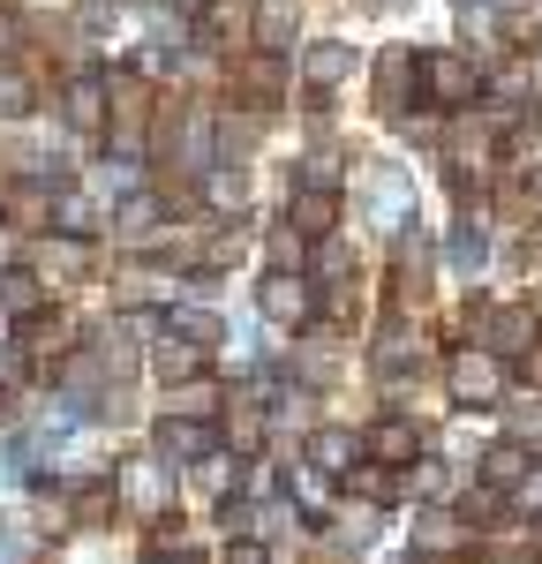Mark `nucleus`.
<instances>
[{"label": "nucleus", "instance_id": "nucleus-1", "mask_svg": "<svg viewBox=\"0 0 542 564\" xmlns=\"http://www.w3.org/2000/svg\"><path fill=\"white\" fill-rule=\"evenodd\" d=\"M452 399H467V406H497V399H505V369H497V354H483V347L452 354Z\"/></svg>", "mask_w": 542, "mask_h": 564}, {"label": "nucleus", "instance_id": "nucleus-2", "mask_svg": "<svg viewBox=\"0 0 542 564\" xmlns=\"http://www.w3.org/2000/svg\"><path fill=\"white\" fill-rule=\"evenodd\" d=\"M264 316H271V324H286V332L316 324V294H310V279H294V271H271V279H264Z\"/></svg>", "mask_w": 542, "mask_h": 564}, {"label": "nucleus", "instance_id": "nucleus-3", "mask_svg": "<svg viewBox=\"0 0 542 564\" xmlns=\"http://www.w3.org/2000/svg\"><path fill=\"white\" fill-rule=\"evenodd\" d=\"M121 497H129V512H159V505L174 497V467H166V452H159V459H129V467H121Z\"/></svg>", "mask_w": 542, "mask_h": 564}, {"label": "nucleus", "instance_id": "nucleus-4", "mask_svg": "<svg viewBox=\"0 0 542 564\" xmlns=\"http://www.w3.org/2000/svg\"><path fill=\"white\" fill-rule=\"evenodd\" d=\"M414 76H422V90H430L437 106H459V98H475V90H483V76H475L467 61H445V53H437V61H422Z\"/></svg>", "mask_w": 542, "mask_h": 564}, {"label": "nucleus", "instance_id": "nucleus-5", "mask_svg": "<svg viewBox=\"0 0 542 564\" xmlns=\"http://www.w3.org/2000/svg\"><path fill=\"white\" fill-rule=\"evenodd\" d=\"M406 212H414V188H406L400 166H384V174L369 181V218L377 226H406Z\"/></svg>", "mask_w": 542, "mask_h": 564}, {"label": "nucleus", "instance_id": "nucleus-6", "mask_svg": "<svg viewBox=\"0 0 542 564\" xmlns=\"http://www.w3.org/2000/svg\"><path fill=\"white\" fill-rule=\"evenodd\" d=\"M0 308H8L15 324H23V316H39V308H45V279L31 271V263H15V271L0 279Z\"/></svg>", "mask_w": 542, "mask_h": 564}, {"label": "nucleus", "instance_id": "nucleus-7", "mask_svg": "<svg viewBox=\"0 0 542 564\" xmlns=\"http://www.w3.org/2000/svg\"><path fill=\"white\" fill-rule=\"evenodd\" d=\"M528 339H535V324H528L520 308H497V316H483V354H528Z\"/></svg>", "mask_w": 542, "mask_h": 564}, {"label": "nucleus", "instance_id": "nucleus-8", "mask_svg": "<svg viewBox=\"0 0 542 564\" xmlns=\"http://www.w3.org/2000/svg\"><path fill=\"white\" fill-rule=\"evenodd\" d=\"M159 452H174V459H212V452H219V436L212 430H196V422H166V430H159Z\"/></svg>", "mask_w": 542, "mask_h": 564}, {"label": "nucleus", "instance_id": "nucleus-9", "mask_svg": "<svg viewBox=\"0 0 542 564\" xmlns=\"http://www.w3.org/2000/svg\"><path fill=\"white\" fill-rule=\"evenodd\" d=\"M302 68H310V84L316 90H332V84H347V68H355V45H310V61H302Z\"/></svg>", "mask_w": 542, "mask_h": 564}, {"label": "nucleus", "instance_id": "nucleus-10", "mask_svg": "<svg viewBox=\"0 0 542 564\" xmlns=\"http://www.w3.org/2000/svg\"><path fill=\"white\" fill-rule=\"evenodd\" d=\"M369 452L400 467V459H414V452H422V430H414V422H377V430H369Z\"/></svg>", "mask_w": 542, "mask_h": 564}, {"label": "nucleus", "instance_id": "nucleus-11", "mask_svg": "<svg viewBox=\"0 0 542 564\" xmlns=\"http://www.w3.org/2000/svg\"><path fill=\"white\" fill-rule=\"evenodd\" d=\"M68 121H76V129H98V121H106V90H98V76H76V84H68Z\"/></svg>", "mask_w": 542, "mask_h": 564}, {"label": "nucleus", "instance_id": "nucleus-12", "mask_svg": "<svg viewBox=\"0 0 542 564\" xmlns=\"http://www.w3.org/2000/svg\"><path fill=\"white\" fill-rule=\"evenodd\" d=\"M347 459H355V436L316 430V444H310V467H316V475H347Z\"/></svg>", "mask_w": 542, "mask_h": 564}, {"label": "nucleus", "instance_id": "nucleus-13", "mask_svg": "<svg viewBox=\"0 0 542 564\" xmlns=\"http://www.w3.org/2000/svg\"><path fill=\"white\" fill-rule=\"evenodd\" d=\"M257 39H264V53H279V45L294 39V0H264L257 8Z\"/></svg>", "mask_w": 542, "mask_h": 564}, {"label": "nucleus", "instance_id": "nucleus-14", "mask_svg": "<svg viewBox=\"0 0 542 564\" xmlns=\"http://www.w3.org/2000/svg\"><path fill=\"white\" fill-rule=\"evenodd\" d=\"M332 218H339V204H332L324 188H302V196H294V234H324Z\"/></svg>", "mask_w": 542, "mask_h": 564}, {"label": "nucleus", "instance_id": "nucleus-15", "mask_svg": "<svg viewBox=\"0 0 542 564\" xmlns=\"http://www.w3.org/2000/svg\"><path fill=\"white\" fill-rule=\"evenodd\" d=\"M68 316H23V354H61Z\"/></svg>", "mask_w": 542, "mask_h": 564}, {"label": "nucleus", "instance_id": "nucleus-16", "mask_svg": "<svg viewBox=\"0 0 542 564\" xmlns=\"http://www.w3.org/2000/svg\"><path fill=\"white\" fill-rule=\"evenodd\" d=\"M196 361H204V354H196V339H159V377H196Z\"/></svg>", "mask_w": 542, "mask_h": 564}, {"label": "nucleus", "instance_id": "nucleus-17", "mask_svg": "<svg viewBox=\"0 0 542 564\" xmlns=\"http://www.w3.org/2000/svg\"><path fill=\"white\" fill-rule=\"evenodd\" d=\"M347 489H355L361 505H384V497H400V481L377 475V467H347Z\"/></svg>", "mask_w": 542, "mask_h": 564}, {"label": "nucleus", "instance_id": "nucleus-18", "mask_svg": "<svg viewBox=\"0 0 542 564\" xmlns=\"http://www.w3.org/2000/svg\"><path fill=\"white\" fill-rule=\"evenodd\" d=\"M0 113H31V76L0 61Z\"/></svg>", "mask_w": 542, "mask_h": 564}, {"label": "nucleus", "instance_id": "nucleus-19", "mask_svg": "<svg viewBox=\"0 0 542 564\" xmlns=\"http://www.w3.org/2000/svg\"><path fill=\"white\" fill-rule=\"evenodd\" d=\"M121 234H129V241H151V234H159V204H151V196H136L129 212H121Z\"/></svg>", "mask_w": 542, "mask_h": 564}, {"label": "nucleus", "instance_id": "nucleus-20", "mask_svg": "<svg viewBox=\"0 0 542 564\" xmlns=\"http://www.w3.org/2000/svg\"><path fill=\"white\" fill-rule=\"evenodd\" d=\"M174 332H181V339H219L226 324L212 316V308H174Z\"/></svg>", "mask_w": 542, "mask_h": 564}, {"label": "nucleus", "instance_id": "nucleus-21", "mask_svg": "<svg viewBox=\"0 0 542 564\" xmlns=\"http://www.w3.org/2000/svg\"><path fill=\"white\" fill-rule=\"evenodd\" d=\"M294 505H302V512H324V475H316V467H294Z\"/></svg>", "mask_w": 542, "mask_h": 564}, {"label": "nucleus", "instance_id": "nucleus-22", "mask_svg": "<svg viewBox=\"0 0 542 564\" xmlns=\"http://www.w3.org/2000/svg\"><path fill=\"white\" fill-rule=\"evenodd\" d=\"M528 475V452H520V444H497L490 452V481H520Z\"/></svg>", "mask_w": 542, "mask_h": 564}, {"label": "nucleus", "instance_id": "nucleus-23", "mask_svg": "<svg viewBox=\"0 0 542 564\" xmlns=\"http://www.w3.org/2000/svg\"><path fill=\"white\" fill-rule=\"evenodd\" d=\"M512 444H520V452H542V406H520V414H512Z\"/></svg>", "mask_w": 542, "mask_h": 564}, {"label": "nucleus", "instance_id": "nucleus-24", "mask_svg": "<svg viewBox=\"0 0 542 564\" xmlns=\"http://www.w3.org/2000/svg\"><path fill=\"white\" fill-rule=\"evenodd\" d=\"M452 263H459V271H475V263H483V234H475V226H459V234H452V249H445Z\"/></svg>", "mask_w": 542, "mask_h": 564}, {"label": "nucleus", "instance_id": "nucleus-25", "mask_svg": "<svg viewBox=\"0 0 542 564\" xmlns=\"http://www.w3.org/2000/svg\"><path fill=\"white\" fill-rule=\"evenodd\" d=\"M512 505H520V512H542V467H528V475L512 481Z\"/></svg>", "mask_w": 542, "mask_h": 564}, {"label": "nucleus", "instance_id": "nucleus-26", "mask_svg": "<svg viewBox=\"0 0 542 564\" xmlns=\"http://www.w3.org/2000/svg\"><path fill=\"white\" fill-rule=\"evenodd\" d=\"M174 414H181V422H196V414H212V384H188V391L174 399Z\"/></svg>", "mask_w": 542, "mask_h": 564}, {"label": "nucleus", "instance_id": "nucleus-27", "mask_svg": "<svg viewBox=\"0 0 542 564\" xmlns=\"http://www.w3.org/2000/svg\"><path fill=\"white\" fill-rule=\"evenodd\" d=\"M445 542H452V520H445V512H430V520H422V550H445Z\"/></svg>", "mask_w": 542, "mask_h": 564}, {"label": "nucleus", "instance_id": "nucleus-28", "mask_svg": "<svg viewBox=\"0 0 542 564\" xmlns=\"http://www.w3.org/2000/svg\"><path fill=\"white\" fill-rule=\"evenodd\" d=\"M257 436H264V422H257V414H249V406H241V414H234V444H241V452H249V444H257Z\"/></svg>", "mask_w": 542, "mask_h": 564}, {"label": "nucleus", "instance_id": "nucleus-29", "mask_svg": "<svg viewBox=\"0 0 542 564\" xmlns=\"http://www.w3.org/2000/svg\"><path fill=\"white\" fill-rule=\"evenodd\" d=\"M15 377H23V347H0V391L15 384Z\"/></svg>", "mask_w": 542, "mask_h": 564}, {"label": "nucleus", "instance_id": "nucleus-30", "mask_svg": "<svg viewBox=\"0 0 542 564\" xmlns=\"http://www.w3.org/2000/svg\"><path fill=\"white\" fill-rule=\"evenodd\" d=\"M226 564H264V550H257V542H241V550H234Z\"/></svg>", "mask_w": 542, "mask_h": 564}, {"label": "nucleus", "instance_id": "nucleus-31", "mask_svg": "<svg viewBox=\"0 0 542 564\" xmlns=\"http://www.w3.org/2000/svg\"><path fill=\"white\" fill-rule=\"evenodd\" d=\"M528 377H535V384H542V347H528Z\"/></svg>", "mask_w": 542, "mask_h": 564}, {"label": "nucleus", "instance_id": "nucleus-32", "mask_svg": "<svg viewBox=\"0 0 542 564\" xmlns=\"http://www.w3.org/2000/svg\"><path fill=\"white\" fill-rule=\"evenodd\" d=\"M400 564H422V557H400Z\"/></svg>", "mask_w": 542, "mask_h": 564}, {"label": "nucleus", "instance_id": "nucleus-33", "mask_svg": "<svg viewBox=\"0 0 542 564\" xmlns=\"http://www.w3.org/2000/svg\"><path fill=\"white\" fill-rule=\"evenodd\" d=\"M535 249H542V234H535Z\"/></svg>", "mask_w": 542, "mask_h": 564}]
</instances>
